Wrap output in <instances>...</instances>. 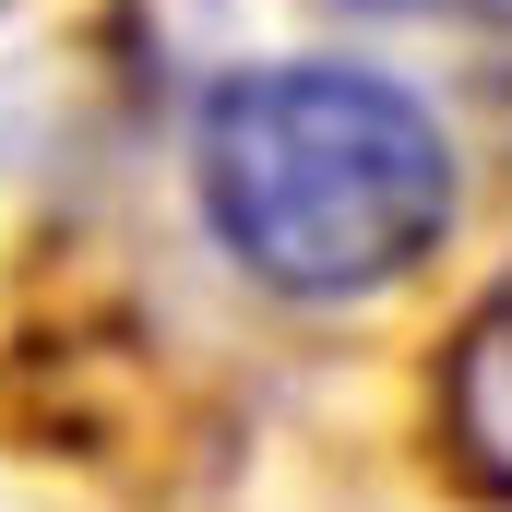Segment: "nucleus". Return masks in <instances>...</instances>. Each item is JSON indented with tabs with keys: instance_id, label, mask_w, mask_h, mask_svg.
<instances>
[{
	"instance_id": "1",
	"label": "nucleus",
	"mask_w": 512,
	"mask_h": 512,
	"mask_svg": "<svg viewBox=\"0 0 512 512\" xmlns=\"http://www.w3.org/2000/svg\"><path fill=\"white\" fill-rule=\"evenodd\" d=\"M191 203L262 298L358 310L441 262L465 215V155L405 72L286 48L191 96Z\"/></svg>"
},
{
	"instance_id": "2",
	"label": "nucleus",
	"mask_w": 512,
	"mask_h": 512,
	"mask_svg": "<svg viewBox=\"0 0 512 512\" xmlns=\"http://www.w3.org/2000/svg\"><path fill=\"white\" fill-rule=\"evenodd\" d=\"M441 441L489 501H512V262L441 346Z\"/></svg>"
}]
</instances>
